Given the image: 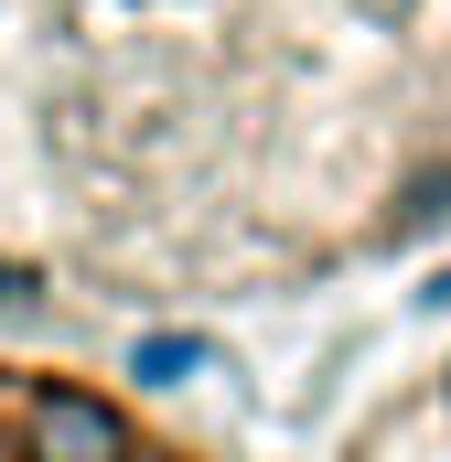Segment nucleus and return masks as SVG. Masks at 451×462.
<instances>
[{
	"label": "nucleus",
	"mask_w": 451,
	"mask_h": 462,
	"mask_svg": "<svg viewBox=\"0 0 451 462\" xmlns=\"http://www.w3.org/2000/svg\"><path fill=\"white\" fill-rule=\"evenodd\" d=\"M0 462H226L216 430L118 387L108 365L0 345Z\"/></svg>",
	"instance_id": "1"
},
{
	"label": "nucleus",
	"mask_w": 451,
	"mask_h": 462,
	"mask_svg": "<svg viewBox=\"0 0 451 462\" xmlns=\"http://www.w3.org/2000/svg\"><path fill=\"white\" fill-rule=\"evenodd\" d=\"M323 462H451V345L430 355L409 387H387Z\"/></svg>",
	"instance_id": "2"
}]
</instances>
